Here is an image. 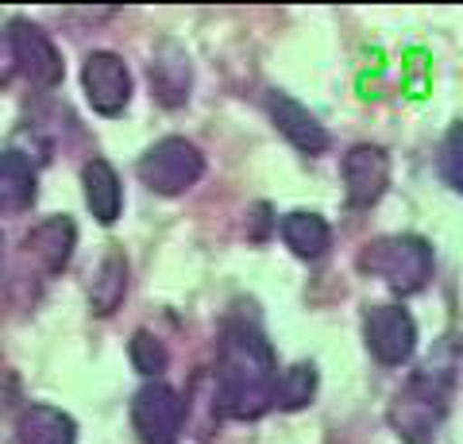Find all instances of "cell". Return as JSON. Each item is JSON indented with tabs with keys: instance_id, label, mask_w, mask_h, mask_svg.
Returning a JSON list of instances; mask_svg holds the SVG:
<instances>
[{
	"instance_id": "cell-16",
	"label": "cell",
	"mask_w": 463,
	"mask_h": 444,
	"mask_svg": "<svg viewBox=\"0 0 463 444\" xmlns=\"http://www.w3.org/2000/svg\"><path fill=\"white\" fill-rule=\"evenodd\" d=\"M35 202V170L20 151H5L0 159V209L24 213Z\"/></svg>"
},
{
	"instance_id": "cell-15",
	"label": "cell",
	"mask_w": 463,
	"mask_h": 444,
	"mask_svg": "<svg viewBox=\"0 0 463 444\" xmlns=\"http://www.w3.org/2000/svg\"><path fill=\"white\" fill-rule=\"evenodd\" d=\"M282 240L298 260H321V255L328 251L332 232H328L325 217L298 209V213H289V217H282Z\"/></svg>"
},
{
	"instance_id": "cell-10",
	"label": "cell",
	"mask_w": 463,
	"mask_h": 444,
	"mask_svg": "<svg viewBox=\"0 0 463 444\" xmlns=\"http://www.w3.org/2000/svg\"><path fill=\"white\" fill-rule=\"evenodd\" d=\"M267 112H270L274 128H279V132H282L289 143H294L298 151L317 155V151H325V147H328L325 124L317 120L301 101H294L289 93H279V90H274V93L267 97Z\"/></svg>"
},
{
	"instance_id": "cell-11",
	"label": "cell",
	"mask_w": 463,
	"mask_h": 444,
	"mask_svg": "<svg viewBox=\"0 0 463 444\" xmlns=\"http://www.w3.org/2000/svg\"><path fill=\"white\" fill-rule=\"evenodd\" d=\"M74 243H78L74 221L70 217H47V221H39L32 232H27L24 251L32 255L47 275H58V270L70 263V255H74Z\"/></svg>"
},
{
	"instance_id": "cell-1",
	"label": "cell",
	"mask_w": 463,
	"mask_h": 444,
	"mask_svg": "<svg viewBox=\"0 0 463 444\" xmlns=\"http://www.w3.org/2000/svg\"><path fill=\"white\" fill-rule=\"evenodd\" d=\"M279 391V364L270 344L251 325H228L216 364V402L228 418L251 421L274 406Z\"/></svg>"
},
{
	"instance_id": "cell-2",
	"label": "cell",
	"mask_w": 463,
	"mask_h": 444,
	"mask_svg": "<svg viewBox=\"0 0 463 444\" xmlns=\"http://www.w3.org/2000/svg\"><path fill=\"white\" fill-rule=\"evenodd\" d=\"M448 413V375L444 371H417L390 402V425L405 444H432Z\"/></svg>"
},
{
	"instance_id": "cell-12",
	"label": "cell",
	"mask_w": 463,
	"mask_h": 444,
	"mask_svg": "<svg viewBox=\"0 0 463 444\" xmlns=\"http://www.w3.org/2000/svg\"><path fill=\"white\" fill-rule=\"evenodd\" d=\"M190 85H194V74H190V59H185L182 47L174 43H163L151 59V90L155 97L163 101L166 109H178L190 101Z\"/></svg>"
},
{
	"instance_id": "cell-4",
	"label": "cell",
	"mask_w": 463,
	"mask_h": 444,
	"mask_svg": "<svg viewBox=\"0 0 463 444\" xmlns=\"http://www.w3.org/2000/svg\"><path fill=\"white\" fill-rule=\"evenodd\" d=\"M201 175H205V155L182 136L158 139L139 159V178L163 197H178L185 190H194Z\"/></svg>"
},
{
	"instance_id": "cell-14",
	"label": "cell",
	"mask_w": 463,
	"mask_h": 444,
	"mask_svg": "<svg viewBox=\"0 0 463 444\" xmlns=\"http://www.w3.org/2000/svg\"><path fill=\"white\" fill-rule=\"evenodd\" d=\"M81 185H85V205L100 224H112L120 217V205H124V190H120V178L105 159H90L81 166Z\"/></svg>"
},
{
	"instance_id": "cell-17",
	"label": "cell",
	"mask_w": 463,
	"mask_h": 444,
	"mask_svg": "<svg viewBox=\"0 0 463 444\" xmlns=\"http://www.w3.org/2000/svg\"><path fill=\"white\" fill-rule=\"evenodd\" d=\"M124 290H128V263L124 255H105V263L97 267V279H93V290H90V306L93 313L100 317H109V313L124 302Z\"/></svg>"
},
{
	"instance_id": "cell-18",
	"label": "cell",
	"mask_w": 463,
	"mask_h": 444,
	"mask_svg": "<svg viewBox=\"0 0 463 444\" xmlns=\"http://www.w3.org/2000/svg\"><path fill=\"white\" fill-rule=\"evenodd\" d=\"M317 394V367L313 364H294L279 375V391H274V406L279 410H301L309 406Z\"/></svg>"
},
{
	"instance_id": "cell-9",
	"label": "cell",
	"mask_w": 463,
	"mask_h": 444,
	"mask_svg": "<svg viewBox=\"0 0 463 444\" xmlns=\"http://www.w3.org/2000/svg\"><path fill=\"white\" fill-rule=\"evenodd\" d=\"M390 185V159L383 147L374 143H359L344 155V194L347 205L355 209H371Z\"/></svg>"
},
{
	"instance_id": "cell-13",
	"label": "cell",
	"mask_w": 463,
	"mask_h": 444,
	"mask_svg": "<svg viewBox=\"0 0 463 444\" xmlns=\"http://www.w3.org/2000/svg\"><path fill=\"white\" fill-rule=\"evenodd\" d=\"M16 444H78V425L58 406H27L16 421Z\"/></svg>"
},
{
	"instance_id": "cell-8",
	"label": "cell",
	"mask_w": 463,
	"mask_h": 444,
	"mask_svg": "<svg viewBox=\"0 0 463 444\" xmlns=\"http://www.w3.org/2000/svg\"><path fill=\"white\" fill-rule=\"evenodd\" d=\"M182 398L166 383H147L132 398V425L143 444H174L182 433Z\"/></svg>"
},
{
	"instance_id": "cell-6",
	"label": "cell",
	"mask_w": 463,
	"mask_h": 444,
	"mask_svg": "<svg viewBox=\"0 0 463 444\" xmlns=\"http://www.w3.org/2000/svg\"><path fill=\"white\" fill-rule=\"evenodd\" d=\"M81 85H85V101L100 117H120L128 101H132V74H128L120 54H112V51H93L85 59Z\"/></svg>"
},
{
	"instance_id": "cell-5",
	"label": "cell",
	"mask_w": 463,
	"mask_h": 444,
	"mask_svg": "<svg viewBox=\"0 0 463 444\" xmlns=\"http://www.w3.org/2000/svg\"><path fill=\"white\" fill-rule=\"evenodd\" d=\"M364 336L374 360L386 367H398L417 348V321L402 306H371L364 317Z\"/></svg>"
},
{
	"instance_id": "cell-19",
	"label": "cell",
	"mask_w": 463,
	"mask_h": 444,
	"mask_svg": "<svg viewBox=\"0 0 463 444\" xmlns=\"http://www.w3.org/2000/svg\"><path fill=\"white\" fill-rule=\"evenodd\" d=\"M128 352H132V364H136V371H143V375H158V371H166V364H170L163 340L155 333H147V328H139L132 336V348Z\"/></svg>"
},
{
	"instance_id": "cell-3",
	"label": "cell",
	"mask_w": 463,
	"mask_h": 444,
	"mask_svg": "<svg viewBox=\"0 0 463 444\" xmlns=\"http://www.w3.org/2000/svg\"><path fill=\"white\" fill-rule=\"evenodd\" d=\"M359 270L394 294H417L432 279V248L421 236H379L359 251Z\"/></svg>"
},
{
	"instance_id": "cell-7",
	"label": "cell",
	"mask_w": 463,
	"mask_h": 444,
	"mask_svg": "<svg viewBox=\"0 0 463 444\" xmlns=\"http://www.w3.org/2000/svg\"><path fill=\"white\" fill-rule=\"evenodd\" d=\"M8 51H12V62H16V70L32 85L54 90V85L62 81V54H58V47L51 43V35L43 32V27L16 20L8 27Z\"/></svg>"
},
{
	"instance_id": "cell-20",
	"label": "cell",
	"mask_w": 463,
	"mask_h": 444,
	"mask_svg": "<svg viewBox=\"0 0 463 444\" xmlns=\"http://www.w3.org/2000/svg\"><path fill=\"white\" fill-rule=\"evenodd\" d=\"M440 175L456 194H463V124H456L440 143Z\"/></svg>"
}]
</instances>
